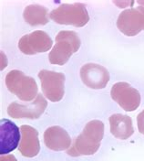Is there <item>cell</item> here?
Here are the masks:
<instances>
[{
  "mask_svg": "<svg viewBox=\"0 0 144 161\" xmlns=\"http://www.w3.org/2000/svg\"><path fill=\"white\" fill-rule=\"evenodd\" d=\"M104 136V124L100 120L89 122L81 134L76 137L67 154L70 157L90 156L99 150Z\"/></svg>",
  "mask_w": 144,
  "mask_h": 161,
  "instance_id": "obj_1",
  "label": "cell"
},
{
  "mask_svg": "<svg viewBox=\"0 0 144 161\" xmlns=\"http://www.w3.org/2000/svg\"><path fill=\"white\" fill-rule=\"evenodd\" d=\"M80 40L75 31L62 30L56 37V44L49 55L52 64L63 65L67 63L72 55L80 47Z\"/></svg>",
  "mask_w": 144,
  "mask_h": 161,
  "instance_id": "obj_2",
  "label": "cell"
},
{
  "mask_svg": "<svg viewBox=\"0 0 144 161\" xmlns=\"http://www.w3.org/2000/svg\"><path fill=\"white\" fill-rule=\"evenodd\" d=\"M8 91L24 102H30L38 96V84L35 79L18 70H10L6 76Z\"/></svg>",
  "mask_w": 144,
  "mask_h": 161,
  "instance_id": "obj_3",
  "label": "cell"
},
{
  "mask_svg": "<svg viewBox=\"0 0 144 161\" xmlns=\"http://www.w3.org/2000/svg\"><path fill=\"white\" fill-rule=\"evenodd\" d=\"M49 18L61 25H72L78 28L84 27L90 20L86 6L82 3L62 4L52 10Z\"/></svg>",
  "mask_w": 144,
  "mask_h": 161,
  "instance_id": "obj_4",
  "label": "cell"
},
{
  "mask_svg": "<svg viewBox=\"0 0 144 161\" xmlns=\"http://www.w3.org/2000/svg\"><path fill=\"white\" fill-rule=\"evenodd\" d=\"M43 94L51 102H59L65 93V75L62 72L42 70L39 72Z\"/></svg>",
  "mask_w": 144,
  "mask_h": 161,
  "instance_id": "obj_5",
  "label": "cell"
},
{
  "mask_svg": "<svg viewBox=\"0 0 144 161\" xmlns=\"http://www.w3.org/2000/svg\"><path fill=\"white\" fill-rule=\"evenodd\" d=\"M117 27L126 36H135L144 30V6L122 11L117 19Z\"/></svg>",
  "mask_w": 144,
  "mask_h": 161,
  "instance_id": "obj_6",
  "label": "cell"
},
{
  "mask_svg": "<svg viewBox=\"0 0 144 161\" xmlns=\"http://www.w3.org/2000/svg\"><path fill=\"white\" fill-rule=\"evenodd\" d=\"M48 106V102L45 97L40 94L35 98V100L28 104H21L18 102H13L8 107V114L12 118L20 119H39Z\"/></svg>",
  "mask_w": 144,
  "mask_h": 161,
  "instance_id": "obj_7",
  "label": "cell"
},
{
  "mask_svg": "<svg viewBox=\"0 0 144 161\" xmlns=\"http://www.w3.org/2000/svg\"><path fill=\"white\" fill-rule=\"evenodd\" d=\"M111 98L123 110L133 112L141 104V94L139 91L127 82L115 83L111 91Z\"/></svg>",
  "mask_w": 144,
  "mask_h": 161,
  "instance_id": "obj_8",
  "label": "cell"
},
{
  "mask_svg": "<svg viewBox=\"0 0 144 161\" xmlns=\"http://www.w3.org/2000/svg\"><path fill=\"white\" fill-rule=\"evenodd\" d=\"M53 41L48 33L42 30H36L21 38L18 41V48L24 54L34 55L50 50Z\"/></svg>",
  "mask_w": 144,
  "mask_h": 161,
  "instance_id": "obj_9",
  "label": "cell"
},
{
  "mask_svg": "<svg viewBox=\"0 0 144 161\" xmlns=\"http://www.w3.org/2000/svg\"><path fill=\"white\" fill-rule=\"evenodd\" d=\"M80 78L89 88L103 89L110 80V73L105 67L100 64L87 63L80 69Z\"/></svg>",
  "mask_w": 144,
  "mask_h": 161,
  "instance_id": "obj_10",
  "label": "cell"
},
{
  "mask_svg": "<svg viewBox=\"0 0 144 161\" xmlns=\"http://www.w3.org/2000/svg\"><path fill=\"white\" fill-rule=\"evenodd\" d=\"M19 128L8 119L0 122V154L3 156L15 150L21 141Z\"/></svg>",
  "mask_w": 144,
  "mask_h": 161,
  "instance_id": "obj_11",
  "label": "cell"
},
{
  "mask_svg": "<svg viewBox=\"0 0 144 161\" xmlns=\"http://www.w3.org/2000/svg\"><path fill=\"white\" fill-rule=\"evenodd\" d=\"M44 143L51 150L62 151L69 149L71 147V138L65 129L55 125L45 131Z\"/></svg>",
  "mask_w": 144,
  "mask_h": 161,
  "instance_id": "obj_12",
  "label": "cell"
},
{
  "mask_svg": "<svg viewBox=\"0 0 144 161\" xmlns=\"http://www.w3.org/2000/svg\"><path fill=\"white\" fill-rule=\"evenodd\" d=\"M20 132L21 141L18 148L22 156L26 158L36 157L40 150L38 130L29 125H22Z\"/></svg>",
  "mask_w": 144,
  "mask_h": 161,
  "instance_id": "obj_13",
  "label": "cell"
},
{
  "mask_svg": "<svg viewBox=\"0 0 144 161\" xmlns=\"http://www.w3.org/2000/svg\"><path fill=\"white\" fill-rule=\"evenodd\" d=\"M111 132L116 138L125 140L131 137L134 133L132 120L130 116L115 114L110 117Z\"/></svg>",
  "mask_w": 144,
  "mask_h": 161,
  "instance_id": "obj_14",
  "label": "cell"
},
{
  "mask_svg": "<svg viewBox=\"0 0 144 161\" xmlns=\"http://www.w3.org/2000/svg\"><path fill=\"white\" fill-rule=\"evenodd\" d=\"M23 17L25 21L31 26L46 25L49 22L48 9L38 4L28 6L24 10Z\"/></svg>",
  "mask_w": 144,
  "mask_h": 161,
  "instance_id": "obj_15",
  "label": "cell"
},
{
  "mask_svg": "<svg viewBox=\"0 0 144 161\" xmlns=\"http://www.w3.org/2000/svg\"><path fill=\"white\" fill-rule=\"evenodd\" d=\"M137 123H138V129L141 134L144 135V110L141 112L137 116Z\"/></svg>",
  "mask_w": 144,
  "mask_h": 161,
  "instance_id": "obj_16",
  "label": "cell"
},
{
  "mask_svg": "<svg viewBox=\"0 0 144 161\" xmlns=\"http://www.w3.org/2000/svg\"><path fill=\"white\" fill-rule=\"evenodd\" d=\"M0 161H18L13 155H3L0 158Z\"/></svg>",
  "mask_w": 144,
  "mask_h": 161,
  "instance_id": "obj_17",
  "label": "cell"
}]
</instances>
